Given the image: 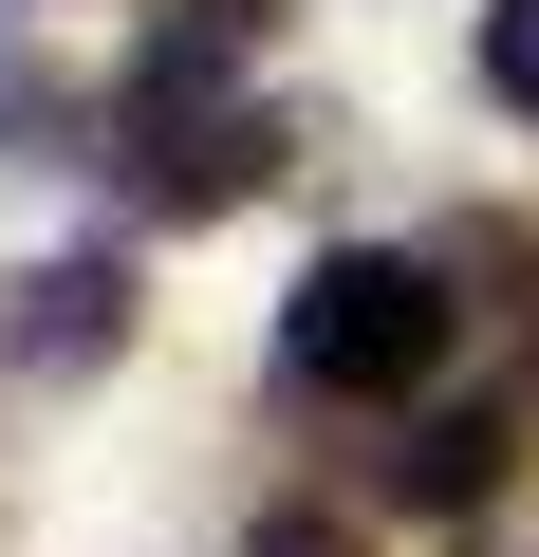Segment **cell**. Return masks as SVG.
Segmentation results:
<instances>
[{"label":"cell","mask_w":539,"mask_h":557,"mask_svg":"<svg viewBox=\"0 0 539 557\" xmlns=\"http://www.w3.org/2000/svg\"><path fill=\"white\" fill-rule=\"evenodd\" d=\"M502 446H520L502 409H428V428L391 446V483H409V502H483V483H502Z\"/></svg>","instance_id":"3"},{"label":"cell","mask_w":539,"mask_h":557,"mask_svg":"<svg viewBox=\"0 0 539 557\" xmlns=\"http://www.w3.org/2000/svg\"><path fill=\"white\" fill-rule=\"evenodd\" d=\"M242 557H372V539H354V520H260Z\"/></svg>","instance_id":"6"},{"label":"cell","mask_w":539,"mask_h":557,"mask_svg":"<svg viewBox=\"0 0 539 557\" xmlns=\"http://www.w3.org/2000/svg\"><path fill=\"white\" fill-rule=\"evenodd\" d=\"M186 38H205V57H242V38H280V0H186Z\"/></svg>","instance_id":"5"},{"label":"cell","mask_w":539,"mask_h":557,"mask_svg":"<svg viewBox=\"0 0 539 557\" xmlns=\"http://www.w3.org/2000/svg\"><path fill=\"white\" fill-rule=\"evenodd\" d=\"M280 372L298 391H354V409H409L446 372V278L409 242H335L298 298H280Z\"/></svg>","instance_id":"1"},{"label":"cell","mask_w":539,"mask_h":557,"mask_svg":"<svg viewBox=\"0 0 539 557\" xmlns=\"http://www.w3.org/2000/svg\"><path fill=\"white\" fill-rule=\"evenodd\" d=\"M0 354H20V372H94V354H131V260H38L20 298H0Z\"/></svg>","instance_id":"2"},{"label":"cell","mask_w":539,"mask_h":557,"mask_svg":"<svg viewBox=\"0 0 539 557\" xmlns=\"http://www.w3.org/2000/svg\"><path fill=\"white\" fill-rule=\"evenodd\" d=\"M483 94L539 112V0H483Z\"/></svg>","instance_id":"4"}]
</instances>
